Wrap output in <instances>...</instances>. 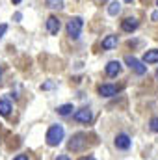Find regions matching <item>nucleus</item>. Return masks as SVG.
Returning <instances> with one entry per match:
<instances>
[{"label":"nucleus","instance_id":"1","mask_svg":"<svg viewBox=\"0 0 158 160\" xmlns=\"http://www.w3.org/2000/svg\"><path fill=\"white\" fill-rule=\"evenodd\" d=\"M63 134H65V130H63L62 125H52V127L48 128V132H47V143H48L50 147L60 145L62 140H63Z\"/></svg>","mask_w":158,"mask_h":160},{"label":"nucleus","instance_id":"2","mask_svg":"<svg viewBox=\"0 0 158 160\" xmlns=\"http://www.w3.org/2000/svg\"><path fill=\"white\" fill-rule=\"evenodd\" d=\"M82 26H84L82 17H73V19L67 22V36L73 38V39H78L80 32H82Z\"/></svg>","mask_w":158,"mask_h":160},{"label":"nucleus","instance_id":"3","mask_svg":"<svg viewBox=\"0 0 158 160\" xmlns=\"http://www.w3.org/2000/svg\"><path fill=\"white\" fill-rule=\"evenodd\" d=\"M86 138H87V136H86V134H82V132H80V134H75V136H73V140L69 142V149H71V151H77V153L82 151V149L87 145V140H86Z\"/></svg>","mask_w":158,"mask_h":160},{"label":"nucleus","instance_id":"4","mask_svg":"<svg viewBox=\"0 0 158 160\" xmlns=\"http://www.w3.org/2000/svg\"><path fill=\"white\" fill-rule=\"evenodd\" d=\"M125 62H126V65H128L132 71H136L138 75H145V73H147V67H145L138 58H134V56H126Z\"/></svg>","mask_w":158,"mask_h":160},{"label":"nucleus","instance_id":"5","mask_svg":"<svg viewBox=\"0 0 158 160\" xmlns=\"http://www.w3.org/2000/svg\"><path fill=\"white\" fill-rule=\"evenodd\" d=\"M91 110H87V108H80L75 112V119L78 121V123H89L91 121Z\"/></svg>","mask_w":158,"mask_h":160},{"label":"nucleus","instance_id":"6","mask_svg":"<svg viewBox=\"0 0 158 160\" xmlns=\"http://www.w3.org/2000/svg\"><path fill=\"white\" fill-rule=\"evenodd\" d=\"M99 93H101L102 97H112V95L117 93V88L112 86V84H102V86L99 88Z\"/></svg>","mask_w":158,"mask_h":160},{"label":"nucleus","instance_id":"7","mask_svg":"<svg viewBox=\"0 0 158 160\" xmlns=\"http://www.w3.org/2000/svg\"><path fill=\"white\" fill-rule=\"evenodd\" d=\"M47 30H48L50 34H58V32H60V21H58L56 17H48V19H47Z\"/></svg>","mask_w":158,"mask_h":160},{"label":"nucleus","instance_id":"8","mask_svg":"<svg viewBox=\"0 0 158 160\" xmlns=\"http://www.w3.org/2000/svg\"><path fill=\"white\" fill-rule=\"evenodd\" d=\"M130 138L126 136V134H119L117 138H116V147H119V149H128L130 147Z\"/></svg>","mask_w":158,"mask_h":160},{"label":"nucleus","instance_id":"9","mask_svg":"<svg viewBox=\"0 0 158 160\" xmlns=\"http://www.w3.org/2000/svg\"><path fill=\"white\" fill-rule=\"evenodd\" d=\"M119 73H121V63L119 62H110L106 65V75L108 77H117Z\"/></svg>","mask_w":158,"mask_h":160},{"label":"nucleus","instance_id":"10","mask_svg":"<svg viewBox=\"0 0 158 160\" xmlns=\"http://www.w3.org/2000/svg\"><path fill=\"white\" fill-rule=\"evenodd\" d=\"M121 28H123L125 32H134V30L138 28V21H136V19H125V21L121 22Z\"/></svg>","mask_w":158,"mask_h":160},{"label":"nucleus","instance_id":"11","mask_svg":"<svg viewBox=\"0 0 158 160\" xmlns=\"http://www.w3.org/2000/svg\"><path fill=\"white\" fill-rule=\"evenodd\" d=\"M143 62H145V63H156L158 62V48L147 50V52L143 54Z\"/></svg>","mask_w":158,"mask_h":160},{"label":"nucleus","instance_id":"12","mask_svg":"<svg viewBox=\"0 0 158 160\" xmlns=\"http://www.w3.org/2000/svg\"><path fill=\"white\" fill-rule=\"evenodd\" d=\"M114 47H117V36H106V38L102 39V48H104V50H110V48H114Z\"/></svg>","mask_w":158,"mask_h":160},{"label":"nucleus","instance_id":"13","mask_svg":"<svg viewBox=\"0 0 158 160\" xmlns=\"http://www.w3.org/2000/svg\"><path fill=\"white\" fill-rule=\"evenodd\" d=\"M11 112V104L7 101H0V116H9Z\"/></svg>","mask_w":158,"mask_h":160},{"label":"nucleus","instance_id":"14","mask_svg":"<svg viewBox=\"0 0 158 160\" xmlns=\"http://www.w3.org/2000/svg\"><path fill=\"white\" fill-rule=\"evenodd\" d=\"M47 2V8L50 9H62L63 8V0H45Z\"/></svg>","mask_w":158,"mask_h":160},{"label":"nucleus","instance_id":"15","mask_svg":"<svg viewBox=\"0 0 158 160\" xmlns=\"http://www.w3.org/2000/svg\"><path fill=\"white\" fill-rule=\"evenodd\" d=\"M71 110H73V104H62V106L58 108V114H60V116H69Z\"/></svg>","mask_w":158,"mask_h":160},{"label":"nucleus","instance_id":"16","mask_svg":"<svg viewBox=\"0 0 158 160\" xmlns=\"http://www.w3.org/2000/svg\"><path fill=\"white\" fill-rule=\"evenodd\" d=\"M119 11H121V4H119V2H112V4L108 6V13H110V15H117Z\"/></svg>","mask_w":158,"mask_h":160},{"label":"nucleus","instance_id":"17","mask_svg":"<svg viewBox=\"0 0 158 160\" xmlns=\"http://www.w3.org/2000/svg\"><path fill=\"white\" fill-rule=\"evenodd\" d=\"M151 128H153L155 132H158V118H153V119H151Z\"/></svg>","mask_w":158,"mask_h":160},{"label":"nucleus","instance_id":"18","mask_svg":"<svg viewBox=\"0 0 158 160\" xmlns=\"http://www.w3.org/2000/svg\"><path fill=\"white\" fill-rule=\"evenodd\" d=\"M54 88V84L52 82H47V84H41V89H52Z\"/></svg>","mask_w":158,"mask_h":160},{"label":"nucleus","instance_id":"19","mask_svg":"<svg viewBox=\"0 0 158 160\" xmlns=\"http://www.w3.org/2000/svg\"><path fill=\"white\" fill-rule=\"evenodd\" d=\"M7 32V24H0V38Z\"/></svg>","mask_w":158,"mask_h":160},{"label":"nucleus","instance_id":"20","mask_svg":"<svg viewBox=\"0 0 158 160\" xmlns=\"http://www.w3.org/2000/svg\"><path fill=\"white\" fill-rule=\"evenodd\" d=\"M13 160H28V157L26 155H19V157H15Z\"/></svg>","mask_w":158,"mask_h":160},{"label":"nucleus","instance_id":"21","mask_svg":"<svg viewBox=\"0 0 158 160\" xmlns=\"http://www.w3.org/2000/svg\"><path fill=\"white\" fill-rule=\"evenodd\" d=\"M56 160H69V157H67V155H62V157H58Z\"/></svg>","mask_w":158,"mask_h":160},{"label":"nucleus","instance_id":"22","mask_svg":"<svg viewBox=\"0 0 158 160\" xmlns=\"http://www.w3.org/2000/svg\"><path fill=\"white\" fill-rule=\"evenodd\" d=\"M78 160H95V158H93V157L89 155V157H84V158H78Z\"/></svg>","mask_w":158,"mask_h":160},{"label":"nucleus","instance_id":"23","mask_svg":"<svg viewBox=\"0 0 158 160\" xmlns=\"http://www.w3.org/2000/svg\"><path fill=\"white\" fill-rule=\"evenodd\" d=\"M153 19H155V21H158V11H155V13H153Z\"/></svg>","mask_w":158,"mask_h":160},{"label":"nucleus","instance_id":"24","mask_svg":"<svg viewBox=\"0 0 158 160\" xmlns=\"http://www.w3.org/2000/svg\"><path fill=\"white\" fill-rule=\"evenodd\" d=\"M11 2H13V4H19V2H21V0H11Z\"/></svg>","mask_w":158,"mask_h":160},{"label":"nucleus","instance_id":"25","mask_svg":"<svg viewBox=\"0 0 158 160\" xmlns=\"http://www.w3.org/2000/svg\"><path fill=\"white\" fill-rule=\"evenodd\" d=\"M125 2H132V0H125Z\"/></svg>","mask_w":158,"mask_h":160},{"label":"nucleus","instance_id":"26","mask_svg":"<svg viewBox=\"0 0 158 160\" xmlns=\"http://www.w3.org/2000/svg\"><path fill=\"white\" fill-rule=\"evenodd\" d=\"M0 77H2V69H0Z\"/></svg>","mask_w":158,"mask_h":160},{"label":"nucleus","instance_id":"27","mask_svg":"<svg viewBox=\"0 0 158 160\" xmlns=\"http://www.w3.org/2000/svg\"><path fill=\"white\" fill-rule=\"evenodd\" d=\"M156 6H158V0H156Z\"/></svg>","mask_w":158,"mask_h":160}]
</instances>
